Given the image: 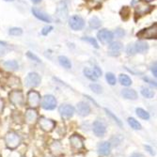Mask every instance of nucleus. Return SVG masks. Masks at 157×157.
Returning a JSON list of instances; mask_svg holds the SVG:
<instances>
[{
	"label": "nucleus",
	"instance_id": "f257e3e1",
	"mask_svg": "<svg viewBox=\"0 0 157 157\" xmlns=\"http://www.w3.org/2000/svg\"><path fill=\"white\" fill-rule=\"evenodd\" d=\"M5 143L7 147L10 150L16 149L21 143V137L18 134L14 132H9L5 136Z\"/></svg>",
	"mask_w": 157,
	"mask_h": 157
},
{
	"label": "nucleus",
	"instance_id": "f03ea898",
	"mask_svg": "<svg viewBox=\"0 0 157 157\" xmlns=\"http://www.w3.org/2000/svg\"><path fill=\"white\" fill-rule=\"evenodd\" d=\"M9 99H10V102L15 106H21L24 105V102H25L24 94L19 90H14L10 91V93L9 94Z\"/></svg>",
	"mask_w": 157,
	"mask_h": 157
},
{
	"label": "nucleus",
	"instance_id": "7ed1b4c3",
	"mask_svg": "<svg viewBox=\"0 0 157 157\" xmlns=\"http://www.w3.org/2000/svg\"><path fill=\"white\" fill-rule=\"evenodd\" d=\"M136 35L138 38H141V39H156V37H157L156 24H154L153 25H151L148 28H145V29H142Z\"/></svg>",
	"mask_w": 157,
	"mask_h": 157
},
{
	"label": "nucleus",
	"instance_id": "20e7f679",
	"mask_svg": "<svg viewBox=\"0 0 157 157\" xmlns=\"http://www.w3.org/2000/svg\"><path fill=\"white\" fill-rule=\"evenodd\" d=\"M40 95L35 90H31L27 94V104L31 108H36L40 105Z\"/></svg>",
	"mask_w": 157,
	"mask_h": 157
},
{
	"label": "nucleus",
	"instance_id": "39448f33",
	"mask_svg": "<svg viewBox=\"0 0 157 157\" xmlns=\"http://www.w3.org/2000/svg\"><path fill=\"white\" fill-rule=\"evenodd\" d=\"M39 121V125L40 127L41 130H44V132H51L54 130V128L56 126V123L54 121L50 120V119H47V118H44V117H41L38 120Z\"/></svg>",
	"mask_w": 157,
	"mask_h": 157
},
{
	"label": "nucleus",
	"instance_id": "423d86ee",
	"mask_svg": "<svg viewBox=\"0 0 157 157\" xmlns=\"http://www.w3.org/2000/svg\"><path fill=\"white\" fill-rule=\"evenodd\" d=\"M41 106L45 110H53L56 106V100L53 95H45L42 98L41 101Z\"/></svg>",
	"mask_w": 157,
	"mask_h": 157
},
{
	"label": "nucleus",
	"instance_id": "0eeeda50",
	"mask_svg": "<svg viewBox=\"0 0 157 157\" xmlns=\"http://www.w3.org/2000/svg\"><path fill=\"white\" fill-rule=\"evenodd\" d=\"M93 132L96 136L102 137L106 133V124L103 121L97 120L93 122Z\"/></svg>",
	"mask_w": 157,
	"mask_h": 157
},
{
	"label": "nucleus",
	"instance_id": "6e6552de",
	"mask_svg": "<svg viewBox=\"0 0 157 157\" xmlns=\"http://www.w3.org/2000/svg\"><path fill=\"white\" fill-rule=\"evenodd\" d=\"M40 77L36 73H30L28 74L25 78V85L28 88H36L40 83Z\"/></svg>",
	"mask_w": 157,
	"mask_h": 157
},
{
	"label": "nucleus",
	"instance_id": "1a4fd4ad",
	"mask_svg": "<svg viewBox=\"0 0 157 157\" xmlns=\"http://www.w3.org/2000/svg\"><path fill=\"white\" fill-rule=\"evenodd\" d=\"M69 25L71 28L74 30H81L85 25V21L83 20L82 17L78 15H75L73 17H71L69 21Z\"/></svg>",
	"mask_w": 157,
	"mask_h": 157
},
{
	"label": "nucleus",
	"instance_id": "9d476101",
	"mask_svg": "<svg viewBox=\"0 0 157 157\" xmlns=\"http://www.w3.org/2000/svg\"><path fill=\"white\" fill-rule=\"evenodd\" d=\"M97 37L99 39V40L102 42V44H109V42L112 41L113 38H114V34L106 29H103V30H100L97 34Z\"/></svg>",
	"mask_w": 157,
	"mask_h": 157
},
{
	"label": "nucleus",
	"instance_id": "9b49d317",
	"mask_svg": "<svg viewBox=\"0 0 157 157\" xmlns=\"http://www.w3.org/2000/svg\"><path fill=\"white\" fill-rule=\"evenodd\" d=\"M38 113L35 109L33 108H29L27 109L25 113V120L26 121V123L28 124H35L38 121Z\"/></svg>",
	"mask_w": 157,
	"mask_h": 157
},
{
	"label": "nucleus",
	"instance_id": "f8f14e48",
	"mask_svg": "<svg viewBox=\"0 0 157 157\" xmlns=\"http://www.w3.org/2000/svg\"><path fill=\"white\" fill-rule=\"evenodd\" d=\"M59 111L60 113V115L64 119H70L74 116L75 114V108L70 105H62L59 106Z\"/></svg>",
	"mask_w": 157,
	"mask_h": 157
},
{
	"label": "nucleus",
	"instance_id": "ddd939ff",
	"mask_svg": "<svg viewBox=\"0 0 157 157\" xmlns=\"http://www.w3.org/2000/svg\"><path fill=\"white\" fill-rule=\"evenodd\" d=\"M56 16L61 21H65L68 17V9L65 2H59L56 8Z\"/></svg>",
	"mask_w": 157,
	"mask_h": 157
},
{
	"label": "nucleus",
	"instance_id": "4468645a",
	"mask_svg": "<svg viewBox=\"0 0 157 157\" xmlns=\"http://www.w3.org/2000/svg\"><path fill=\"white\" fill-rule=\"evenodd\" d=\"M70 144L75 150H81L84 148L83 138L78 135H73L70 137Z\"/></svg>",
	"mask_w": 157,
	"mask_h": 157
},
{
	"label": "nucleus",
	"instance_id": "2eb2a0df",
	"mask_svg": "<svg viewBox=\"0 0 157 157\" xmlns=\"http://www.w3.org/2000/svg\"><path fill=\"white\" fill-rule=\"evenodd\" d=\"M111 151V144L110 142L107 141H104L102 143H100L98 145V152L100 155L102 156H107L110 154Z\"/></svg>",
	"mask_w": 157,
	"mask_h": 157
},
{
	"label": "nucleus",
	"instance_id": "dca6fc26",
	"mask_svg": "<svg viewBox=\"0 0 157 157\" xmlns=\"http://www.w3.org/2000/svg\"><path fill=\"white\" fill-rule=\"evenodd\" d=\"M77 112L80 116L82 117H86V116H89L90 113V106L85 102H80L77 104L76 106Z\"/></svg>",
	"mask_w": 157,
	"mask_h": 157
},
{
	"label": "nucleus",
	"instance_id": "f3484780",
	"mask_svg": "<svg viewBox=\"0 0 157 157\" xmlns=\"http://www.w3.org/2000/svg\"><path fill=\"white\" fill-rule=\"evenodd\" d=\"M32 13H33V15H34L36 18H38L39 20L44 21V22H45V23H51V18L47 15L46 13L40 11V10H38V9H36V8H33V9H32Z\"/></svg>",
	"mask_w": 157,
	"mask_h": 157
},
{
	"label": "nucleus",
	"instance_id": "a211bd4d",
	"mask_svg": "<svg viewBox=\"0 0 157 157\" xmlns=\"http://www.w3.org/2000/svg\"><path fill=\"white\" fill-rule=\"evenodd\" d=\"M151 10H152L151 6H148V5H145V4H139L136 8V13L140 16L144 15V14H146V13H149Z\"/></svg>",
	"mask_w": 157,
	"mask_h": 157
},
{
	"label": "nucleus",
	"instance_id": "6ab92c4d",
	"mask_svg": "<svg viewBox=\"0 0 157 157\" xmlns=\"http://www.w3.org/2000/svg\"><path fill=\"white\" fill-rule=\"evenodd\" d=\"M122 44H121L120 41H115V42H112V44L109 45V50H110V53H114L113 55H119L120 52L122 50Z\"/></svg>",
	"mask_w": 157,
	"mask_h": 157
},
{
	"label": "nucleus",
	"instance_id": "aec40b11",
	"mask_svg": "<svg viewBox=\"0 0 157 157\" xmlns=\"http://www.w3.org/2000/svg\"><path fill=\"white\" fill-rule=\"evenodd\" d=\"M134 46H135V49H136V53H144L149 49L148 44H146L145 41H142V40L136 41V44H134Z\"/></svg>",
	"mask_w": 157,
	"mask_h": 157
},
{
	"label": "nucleus",
	"instance_id": "412c9836",
	"mask_svg": "<svg viewBox=\"0 0 157 157\" xmlns=\"http://www.w3.org/2000/svg\"><path fill=\"white\" fill-rule=\"evenodd\" d=\"M121 94H122V96L125 99H128V100H136L137 98L136 92L134 90H130V89H125V90H123L122 92H121Z\"/></svg>",
	"mask_w": 157,
	"mask_h": 157
},
{
	"label": "nucleus",
	"instance_id": "4be33fe9",
	"mask_svg": "<svg viewBox=\"0 0 157 157\" xmlns=\"http://www.w3.org/2000/svg\"><path fill=\"white\" fill-rule=\"evenodd\" d=\"M50 149L52 151V152L55 154V155H59L61 153V151H62V145L59 141H54L52 145L50 146Z\"/></svg>",
	"mask_w": 157,
	"mask_h": 157
},
{
	"label": "nucleus",
	"instance_id": "5701e85b",
	"mask_svg": "<svg viewBox=\"0 0 157 157\" xmlns=\"http://www.w3.org/2000/svg\"><path fill=\"white\" fill-rule=\"evenodd\" d=\"M3 66L8 71H16L18 69V63L15 60H8L3 63Z\"/></svg>",
	"mask_w": 157,
	"mask_h": 157
},
{
	"label": "nucleus",
	"instance_id": "b1692460",
	"mask_svg": "<svg viewBox=\"0 0 157 157\" xmlns=\"http://www.w3.org/2000/svg\"><path fill=\"white\" fill-rule=\"evenodd\" d=\"M136 115L140 119H142V120H146V121L150 120V114L146 110H144V109H142V108H136Z\"/></svg>",
	"mask_w": 157,
	"mask_h": 157
},
{
	"label": "nucleus",
	"instance_id": "393cba45",
	"mask_svg": "<svg viewBox=\"0 0 157 157\" xmlns=\"http://www.w3.org/2000/svg\"><path fill=\"white\" fill-rule=\"evenodd\" d=\"M119 80H120V83L122 86H125V87H128V86H130L132 84L131 78L126 75H121L119 77Z\"/></svg>",
	"mask_w": 157,
	"mask_h": 157
},
{
	"label": "nucleus",
	"instance_id": "a878e982",
	"mask_svg": "<svg viewBox=\"0 0 157 157\" xmlns=\"http://www.w3.org/2000/svg\"><path fill=\"white\" fill-rule=\"evenodd\" d=\"M59 60L60 65L63 66L64 68H66V69H71V68H72V63H71V61L69 60V59L66 58V56H60L59 58Z\"/></svg>",
	"mask_w": 157,
	"mask_h": 157
},
{
	"label": "nucleus",
	"instance_id": "bb28decb",
	"mask_svg": "<svg viewBox=\"0 0 157 157\" xmlns=\"http://www.w3.org/2000/svg\"><path fill=\"white\" fill-rule=\"evenodd\" d=\"M128 123L134 130H141V124L134 118H128Z\"/></svg>",
	"mask_w": 157,
	"mask_h": 157
},
{
	"label": "nucleus",
	"instance_id": "cd10ccee",
	"mask_svg": "<svg viewBox=\"0 0 157 157\" xmlns=\"http://www.w3.org/2000/svg\"><path fill=\"white\" fill-rule=\"evenodd\" d=\"M84 75H85V76L86 77H88L90 80H91V81H96L97 79H98V77L95 75V74L93 73V71H91V70H90L89 68H86V69H84Z\"/></svg>",
	"mask_w": 157,
	"mask_h": 157
},
{
	"label": "nucleus",
	"instance_id": "c85d7f7f",
	"mask_svg": "<svg viewBox=\"0 0 157 157\" xmlns=\"http://www.w3.org/2000/svg\"><path fill=\"white\" fill-rule=\"evenodd\" d=\"M141 94L143 95L144 97L148 98V99H151L154 96V92L149 89V88H146V87H143V88H141Z\"/></svg>",
	"mask_w": 157,
	"mask_h": 157
},
{
	"label": "nucleus",
	"instance_id": "c756f323",
	"mask_svg": "<svg viewBox=\"0 0 157 157\" xmlns=\"http://www.w3.org/2000/svg\"><path fill=\"white\" fill-rule=\"evenodd\" d=\"M101 20H100L98 17L94 16L92 17L90 20V25L91 28H99L100 26H101Z\"/></svg>",
	"mask_w": 157,
	"mask_h": 157
},
{
	"label": "nucleus",
	"instance_id": "7c9ffc66",
	"mask_svg": "<svg viewBox=\"0 0 157 157\" xmlns=\"http://www.w3.org/2000/svg\"><path fill=\"white\" fill-rule=\"evenodd\" d=\"M121 17L123 20H127L128 18L130 17V14H131V10L128 7H124L121 11Z\"/></svg>",
	"mask_w": 157,
	"mask_h": 157
},
{
	"label": "nucleus",
	"instance_id": "2f4dec72",
	"mask_svg": "<svg viewBox=\"0 0 157 157\" xmlns=\"http://www.w3.org/2000/svg\"><path fill=\"white\" fill-rule=\"evenodd\" d=\"M105 78H106V81L108 82V84L109 85H111V86H114L116 84V76L114 75L112 73H107L106 74V75H105Z\"/></svg>",
	"mask_w": 157,
	"mask_h": 157
},
{
	"label": "nucleus",
	"instance_id": "473e14b6",
	"mask_svg": "<svg viewBox=\"0 0 157 157\" xmlns=\"http://www.w3.org/2000/svg\"><path fill=\"white\" fill-rule=\"evenodd\" d=\"M22 33H23V30L20 27H12L10 29V34L12 36H20L22 35Z\"/></svg>",
	"mask_w": 157,
	"mask_h": 157
},
{
	"label": "nucleus",
	"instance_id": "72a5a7b5",
	"mask_svg": "<svg viewBox=\"0 0 157 157\" xmlns=\"http://www.w3.org/2000/svg\"><path fill=\"white\" fill-rule=\"evenodd\" d=\"M90 90L93 91V92H95V93H97V94H100L102 92V87L100 85H98V84H91L90 86Z\"/></svg>",
	"mask_w": 157,
	"mask_h": 157
},
{
	"label": "nucleus",
	"instance_id": "f704fd0d",
	"mask_svg": "<svg viewBox=\"0 0 157 157\" xmlns=\"http://www.w3.org/2000/svg\"><path fill=\"white\" fill-rule=\"evenodd\" d=\"M83 40H86V41H88V42H90V44L91 45H93L95 48H99V45H98V44H97V41H96L95 39L90 38V37H86V38H83Z\"/></svg>",
	"mask_w": 157,
	"mask_h": 157
},
{
	"label": "nucleus",
	"instance_id": "c9c22d12",
	"mask_svg": "<svg viewBox=\"0 0 157 157\" xmlns=\"http://www.w3.org/2000/svg\"><path fill=\"white\" fill-rule=\"evenodd\" d=\"M105 111H106V113H107V115H109V116H110L112 119H114V121H115V122H117V123H118V124H119L121 127L122 126V123H121V121H120V120H119V119H118V118H117L115 115H114V114H113L112 112H110V111H109V110H107V109H105Z\"/></svg>",
	"mask_w": 157,
	"mask_h": 157
},
{
	"label": "nucleus",
	"instance_id": "e433bc0d",
	"mask_svg": "<svg viewBox=\"0 0 157 157\" xmlns=\"http://www.w3.org/2000/svg\"><path fill=\"white\" fill-rule=\"evenodd\" d=\"M126 52H127V54L129 55V56L135 55L136 52V49H135L134 44H129V45H128V46H127V49H126Z\"/></svg>",
	"mask_w": 157,
	"mask_h": 157
},
{
	"label": "nucleus",
	"instance_id": "4c0bfd02",
	"mask_svg": "<svg viewBox=\"0 0 157 157\" xmlns=\"http://www.w3.org/2000/svg\"><path fill=\"white\" fill-rule=\"evenodd\" d=\"M27 56L30 59H32V60H35V61H37V62H40V59L38 58L37 56H35L34 54H32L31 52H27Z\"/></svg>",
	"mask_w": 157,
	"mask_h": 157
},
{
	"label": "nucleus",
	"instance_id": "58836bf2",
	"mask_svg": "<svg viewBox=\"0 0 157 157\" xmlns=\"http://www.w3.org/2000/svg\"><path fill=\"white\" fill-rule=\"evenodd\" d=\"M52 30H53V26H50V25L49 26H45V27H44V29L41 30V34L42 35H47Z\"/></svg>",
	"mask_w": 157,
	"mask_h": 157
},
{
	"label": "nucleus",
	"instance_id": "ea45409f",
	"mask_svg": "<svg viewBox=\"0 0 157 157\" xmlns=\"http://www.w3.org/2000/svg\"><path fill=\"white\" fill-rule=\"evenodd\" d=\"M93 73L95 74V75H96L97 77H99V76H101V75H102V71H101V69H100L99 67H97V66L94 67Z\"/></svg>",
	"mask_w": 157,
	"mask_h": 157
},
{
	"label": "nucleus",
	"instance_id": "a19ab883",
	"mask_svg": "<svg viewBox=\"0 0 157 157\" xmlns=\"http://www.w3.org/2000/svg\"><path fill=\"white\" fill-rule=\"evenodd\" d=\"M115 34H116V36H117V37L121 38V37H123V36H124L125 32H124L122 29H121V28H118V29L115 31Z\"/></svg>",
	"mask_w": 157,
	"mask_h": 157
},
{
	"label": "nucleus",
	"instance_id": "79ce46f5",
	"mask_svg": "<svg viewBox=\"0 0 157 157\" xmlns=\"http://www.w3.org/2000/svg\"><path fill=\"white\" fill-rule=\"evenodd\" d=\"M143 79H144V81H146V82H148L149 84H151V86H153L154 88L156 87V82H155V81H152V80L150 79L149 77H144Z\"/></svg>",
	"mask_w": 157,
	"mask_h": 157
},
{
	"label": "nucleus",
	"instance_id": "37998d69",
	"mask_svg": "<svg viewBox=\"0 0 157 157\" xmlns=\"http://www.w3.org/2000/svg\"><path fill=\"white\" fill-rule=\"evenodd\" d=\"M151 73L153 74V76L156 77L157 76V72H156V62H154V64L151 67Z\"/></svg>",
	"mask_w": 157,
	"mask_h": 157
},
{
	"label": "nucleus",
	"instance_id": "c03bdc74",
	"mask_svg": "<svg viewBox=\"0 0 157 157\" xmlns=\"http://www.w3.org/2000/svg\"><path fill=\"white\" fill-rule=\"evenodd\" d=\"M4 110V101L0 98V114H1Z\"/></svg>",
	"mask_w": 157,
	"mask_h": 157
},
{
	"label": "nucleus",
	"instance_id": "a18cd8bd",
	"mask_svg": "<svg viewBox=\"0 0 157 157\" xmlns=\"http://www.w3.org/2000/svg\"><path fill=\"white\" fill-rule=\"evenodd\" d=\"M145 149L148 151V152H149V153H151V155H154V152H153L152 149H151L150 146H145Z\"/></svg>",
	"mask_w": 157,
	"mask_h": 157
},
{
	"label": "nucleus",
	"instance_id": "49530a36",
	"mask_svg": "<svg viewBox=\"0 0 157 157\" xmlns=\"http://www.w3.org/2000/svg\"><path fill=\"white\" fill-rule=\"evenodd\" d=\"M130 157H145L143 154H141V153H137V152H136V153H133Z\"/></svg>",
	"mask_w": 157,
	"mask_h": 157
},
{
	"label": "nucleus",
	"instance_id": "de8ad7c7",
	"mask_svg": "<svg viewBox=\"0 0 157 157\" xmlns=\"http://www.w3.org/2000/svg\"><path fill=\"white\" fill-rule=\"evenodd\" d=\"M31 1H32L33 3H39V2L41 1V0H31Z\"/></svg>",
	"mask_w": 157,
	"mask_h": 157
},
{
	"label": "nucleus",
	"instance_id": "09e8293b",
	"mask_svg": "<svg viewBox=\"0 0 157 157\" xmlns=\"http://www.w3.org/2000/svg\"><path fill=\"white\" fill-rule=\"evenodd\" d=\"M93 1H96V2H102V1H105V0H93Z\"/></svg>",
	"mask_w": 157,
	"mask_h": 157
},
{
	"label": "nucleus",
	"instance_id": "8fccbe9b",
	"mask_svg": "<svg viewBox=\"0 0 157 157\" xmlns=\"http://www.w3.org/2000/svg\"><path fill=\"white\" fill-rule=\"evenodd\" d=\"M6 1H13V0H6Z\"/></svg>",
	"mask_w": 157,
	"mask_h": 157
},
{
	"label": "nucleus",
	"instance_id": "3c124183",
	"mask_svg": "<svg viewBox=\"0 0 157 157\" xmlns=\"http://www.w3.org/2000/svg\"><path fill=\"white\" fill-rule=\"evenodd\" d=\"M146 1H152V0H146Z\"/></svg>",
	"mask_w": 157,
	"mask_h": 157
}]
</instances>
